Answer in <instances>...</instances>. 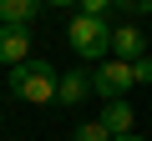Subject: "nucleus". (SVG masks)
I'll list each match as a JSON object with an SVG mask.
<instances>
[{
	"label": "nucleus",
	"instance_id": "obj_10",
	"mask_svg": "<svg viewBox=\"0 0 152 141\" xmlns=\"http://www.w3.org/2000/svg\"><path fill=\"white\" fill-rule=\"evenodd\" d=\"M76 141H112V136H107L102 121H81V126H76Z\"/></svg>",
	"mask_w": 152,
	"mask_h": 141
},
{
	"label": "nucleus",
	"instance_id": "obj_5",
	"mask_svg": "<svg viewBox=\"0 0 152 141\" xmlns=\"http://www.w3.org/2000/svg\"><path fill=\"white\" fill-rule=\"evenodd\" d=\"M0 60H5V65L31 60V30L26 25H0Z\"/></svg>",
	"mask_w": 152,
	"mask_h": 141
},
{
	"label": "nucleus",
	"instance_id": "obj_11",
	"mask_svg": "<svg viewBox=\"0 0 152 141\" xmlns=\"http://www.w3.org/2000/svg\"><path fill=\"white\" fill-rule=\"evenodd\" d=\"M132 86H152V55L132 60Z\"/></svg>",
	"mask_w": 152,
	"mask_h": 141
},
{
	"label": "nucleus",
	"instance_id": "obj_2",
	"mask_svg": "<svg viewBox=\"0 0 152 141\" xmlns=\"http://www.w3.org/2000/svg\"><path fill=\"white\" fill-rule=\"evenodd\" d=\"M66 45L76 50V60H107L112 55V20H91V15H76L66 25Z\"/></svg>",
	"mask_w": 152,
	"mask_h": 141
},
{
	"label": "nucleus",
	"instance_id": "obj_13",
	"mask_svg": "<svg viewBox=\"0 0 152 141\" xmlns=\"http://www.w3.org/2000/svg\"><path fill=\"white\" fill-rule=\"evenodd\" d=\"M41 5H76V0H41Z\"/></svg>",
	"mask_w": 152,
	"mask_h": 141
},
{
	"label": "nucleus",
	"instance_id": "obj_4",
	"mask_svg": "<svg viewBox=\"0 0 152 141\" xmlns=\"http://www.w3.org/2000/svg\"><path fill=\"white\" fill-rule=\"evenodd\" d=\"M147 55V35H142V25L137 20H122V25H112V60H142Z\"/></svg>",
	"mask_w": 152,
	"mask_h": 141
},
{
	"label": "nucleus",
	"instance_id": "obj_1",
	"mask_svg": "<svg viewBox=\"0 0 152 141\" xmlns=\"http://www.w3.org/2000/svg\"><path fill=\"white\" fill-rule=\"evenodd\" d=\"M56 81H61V70L51 60H20L10 65V91L31 106H56Z\"/></svg>",
	"mask_w": 152,
	"mask_h": 141
},
{
	"label": "nucleus",
	"instance_id": "obj_7",
	"mask_svg": "<svg viewBox=\"0 0 152 141\" xmlns=\"http://www.w3.org/2000/svg\"><path fill=\"white\" fill-rule=\"evenodd\" d=\"M96 121L107 126V136H112V141H117V136H132V101H107Z\"/></svg>",
	"mask_w": 152,
	"mask_h": 141
},
{
	"label": "nucleus",
	"instance_id": "obj_14",
	"mask_svg": "<svg viewBox=\"0 0 152 141\" xmlns=\"http://www.w3.org/2000/svg\"><path fill=\"white\" fill-rule=\"evenodd\" d=\"M117 141H147V136H137V131H132V136H117Z\"/></svg>",
	"mask_w": 152,
	"mask_h": 141
},
{
	"label": "nucleus",
	"instance_id": "obj_8",
	"mask_svg": "<svg viewBox=\"0 0 152 141\" xmlns=\"http://www.w3.org/2000/svg\"><path fill=\"white\" fill-rule=\"evenodd\" d=\"M41 15V0H0V25H26Z\"/></svg>",
	"mask_w": 152,
	"mask_h": 141
},
{
	"label": "nucleus",
	"instance_id": "obj_6",
	"mask_svg": "<svg viewBox=\"0 0 152 141\" xmlns=\"http://www.w3.org/2000/svg\"><path fill=\"white\" fill-rule=\"evenodd\" d=\"M91 96V76L86 70H61V81H56V106H81Z\"/></svg>",
	"mask_w": 152,
	"mask_h": 141
},
{
	"label": "nucleus",
	"instance_id": "obj_3",
	"mask_svg": "<svg viewBox=\"0 0 152 141\" xmlns=\"http://www.w3.org/2000/svg\"><path fill=\"white\" fill-rule=\"evenodd\" d=\"M86 76H91V91L102 96V101H127L132 96V65L127 60H102V65H91L86 70Z\"/></svg>",
	"mask_w": 152,
	"mask_h": 141
},
{
	"label": "nucleus",
	"instance_id": "obj_9",
	"mask_svg": "<svg viewBox=\"0 0 152 141\" xmlns=\"http://www.w3.org/2000/svg\"><path fill=\"white\" fill-rule=\"evenodd\" d=\"M112 10L127 15V20H132V15H152V0H112Z\"/></svg>",
	"mask_w": 152,
	"mask_h": 141
},
{
	"label": "nucleus",
	"instance_id": "obj_12",
	"mask_svg": "<svg viewBox=\"0 0 152 141\" xmlns=\"http://www.w3.org/2000/svg\"><path fill=\"white\" fill-rule=\"evenodd\" d=\"M76 5H81V15H91V20H107L112 0H76Z\"/></svg>",
	"mask_w": 152,
	"mask_h": 141
}]
</instances>
